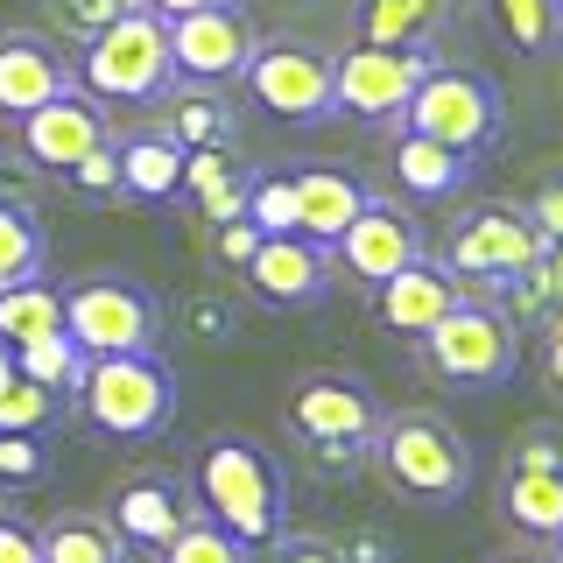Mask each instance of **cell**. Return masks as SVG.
I'll return each mask as SVG.
<instances>
[{"instance_id": "52a82bcc", "label": "cell", "mask_w": 563, "mask_h": 563, "mask_svg": "<svg viewBox=\"0 0 563 563\" xmlns=\"http://www.w3.org/2000/svg\"><path fill=\"white\" fill-rule=\"evenodd\" d=\"M395 128L451 141V148H465V155H486L493 141H500V128H507V106H500V85H493L486 70L437 57L430 70H422V85L409 92V106H401Z\"/></svg>"}, {"instance_id": "7402d4cb", "label": "cell", "mask_w": 563, "mask_h": 563, "mask_svg": "<svg viewBox=\"0 0 563 563\" xmlns=\"http://www.w3.org/2000/svg\"><path fill=\"white\" fill-rule=\"evenodd\" d=\"M500 515L521 528V536L550 542L563 528V465H507L500 479Z\"/></svg>"}, {"instance_id": "8d00e7d4", "label": "cell", "mask_w": 563, "mask_h": 563, "mask_svg": "<svg viewBox=\"0 0 563 563\" xmlns=\"http://www.w3.org/2000/svg\"><path fill=\"white\" fill-rule=\"evenodd\" d=\"M190 205L205 211V225H225V219H240V211H246V176H240V169H233V176H219V184H211V190H198Z\"/></svg>"}, {"instance_id": "4fadbf2b", "label": "cell", "mask_w": 563, "mask_h": 563, "mask_svg": "<svg viewBox=\"0 0 563 563\" xmlns=\"http://www.w3.org/2000/svg\"><path fill=\"white\" fill-rule=\"evenodd\" d=\"M14 141H22V163H29V169L70 176L92 148H106V141H113V120H106V106H99V99H85V92H57V99L35 106V113L14 120Z\"/></svg>"}, {"instance_id": "60d3db41", "label": "cell", "mask_w": 563, "mask_h": 563, "mask_svg": "<svg viewBox=\"0 0 563 563\" xmlns=\"http://www.w3.org/2000/svg\"><path fill=\"white\" fill-rule=\"evenodd\" d=\"M282 563H345V556H339V542H324V536H289L282 542Z\"/></svg>"}, {"instance_id": "7a4b0ae2", "label": "cell", "mask_w": 563, "mask_h": 563, "mask_svg": "<svg viewBox=\"0 0 563 563\" xmlns=\"http://www.w3.org/2000/svg\"><path fill=\"white\" fill-rule=\"evenodd\" d=\"M70 85L99 106H163L176 92L169 70V22H155L148 8H128L120 22L85 35L70 57Z\"/></svg>"}, {"instance_id": "7c38bea8", "label": "cell", "mask_w": 563, "mask_h": 563, "mask_svg": "<svg viewBox=\"0 0 563 563\" xmlns=\"http://www.w3.org/2000/svg\"><path fill=\"white\" fill-rule=\"evenodd\" d=\"M246 99L261 106V113L289 120V128H317V120H331V57L317 43H261L254 57L240 70Z\"/></svg>"}, {"instance_id": "603a6c76", "label": "cell", "mask_w": 563, "mask_h": 563, "mask_svg": "<svg viewBox=\"0 0 563 563\" xmlns=\"http://www.w3.org/2000/svg\"><path fill=\"white\" fill-rule=\"evenodd\" d=\"M106 521L120 528L128 550H163V542L176 536V521H184V500H176L169 479H134V486H120V500H113Z\"/></svg>"}, {"instance_id": "74e56055", "label": "cell", "mask_w": 563, "mask_h": 563, "mask_svg": "<svg viewBox=\"0 0 563 563\" xmlns=\"http://www.w3.org/2000/svg\"><path fill=\"white\" fill-rule=\"evenodd\" d=\"M211 240H219V261H225V268H246V254L261 246V225L254 219H225V225H211Z\"/></svg>"}, {"instance_id": "1f68e13d", "label": "cell", "mask_w": 563, "mask_h": 563, "mask_svg": "<svg viewBox=\"0 0 563 563\" xmlns=\"http://www.w3.org/2000/svg\"><path fill=\"white\" fill-rule=\"evenodd\" d=\"M57 409H64V395H49V387H35L22 374L0 387V430H35L43 437L49 422H57Z\"/></svg>"}, {"instance_id": "2e32d148", "label": "cell", "mask_w": 563, "mask_h": 563, "mask_svg": "<svg viewBox=\"0 0 563 563\" xmlns=\"http://www.w3.org/2000/svg\"><path fill=\"white\" fill-rule=\"evenodd\" d=\"M57 92H78L64 49L49 43V35H29V29L0 35V120H22Z\"/></svg>"}, {"instance_id": "8992f818", "label": "cell", "mask_w": 563, "mask_h": 563, "mask_svg": "<svg viewBox=\"0 0 563 563\" xmlns=\"http://www.w3.org/2000/svg\"><path fill=\"white\" fill-rule=\"evenodd\" d=\"M542 254H550V240L528 225L521 205H472L444 240V268L457 275V289L479 296V303H500L507 282L536 275Z\"/></svg>"}, {"instance_id": "277c9868", "label": "cell", "mask_w": 563, "mask_h": 563, "mask_svg": "<svg viewBox=\"0 0 563 563\" xmlns=\"http://www.w3.org/2000/svg\"><path fill=\"white\" fill-rule=\"evenodd\" d=\"M78 416L92 437H155L169 430L176 416V374L155 352H99L85 360V380H78Z\"/></svg>"}, {"instance_id": "b9f144b4", "label": "cell", "mask_w": 563, "mask_h": 563, "mask_svg": "<svg viewBox=\"0 0 563 563\" xmlns=\"http://www.w3.org/2000/svg\"><path fill=\"white\" fill-rule=\"evenodd\" d=\"M542 387L563 401V317H550V345H542Z\"/></svg>"}, {"instance_id": "3957f363", "label": "cell", "mask_w": 563, "mask_h": 563, "mask_svg": "<svg viewBox=\"0 0 563 563\" xmlns=\"http://www.w3.org/2000/svg\"><path fill=\"white\" fill-rule=\"evenodd\" d=\"M190 486H198L205 515L219 528H233L246 550L261 542H282V472L275 457L246 437H211L190 465Z\"/></svg>"}, {"instance_id": "83f0119b", "label": "cell", "mask_w": 563, "mask_h": 563, "mask_svg": "<svg viewBox=\"0 0 563 563\" xmlns=\"http://www.w3.org/2000/svg\"><path fill=\"white\" fill-rule=\"evenodd\" d=\"M155 556H163V563H254V550H246L233 528H219L211 515H184V521H176V536Z\"/></svg>"}, {"instance_id": "6da1fadb", "label": "cell", "mask_w": 563, "mask_h": 563, "mask_svg": "<svg viewBox=\"0 0 563 563\" xmlns=\"http://www.w3.org/2000/svg\"><path fill=\"white\" fill-rule=\"evenodd\" d=\"M374 465L387 472V493L409 507H457L472 493V444L444 409H395L374 430Z\"/></svg>"}, {"instance_id": "f6af8a7d", "label": "cell", "mask_w": 563, "mask_h": 563, "mask_svg": "<svg viewBox=\"0 0 563 563\" xmlns=\"http://www.w3.org/2000/svg\"><path fill=\"white\" fill-rule=\"evenodd\" d=\"M493 563H542V556H493Z\"/></svg>"}, {"instance_id": "9a60e30c", "label": "cell", "mask_w": 563, "mask_h": 563, "mask_svg": "<svg viewBox=\"0 0 563 563\" xmlns=\"http://www.w3.org/2000/svg\"><path fill=\"white\" fill-rule=\"evenodd\" d=\"M246 289L261 296V303H317V296L331 289V246H317L303 233H261V246L246 254Z\"/></svg>"}, {"instance_id": "ffe728a7", "label": "cell", "mask_w": 563, "mask_h": 563, "mask_svg": "<svg viewBox=\"0 0 563 563\" xmlns=\"http://www.w3.org/2000/svg\"><path fill=\"white\" fill-rule=\"evenodd\" d=\"M472 169H479V155L451 148V141H430V134H401L395 141V184L409 190L422 205H444L457 190L472 184Z\"/></svg>"}, {"instance_id": "5b68a950", "label": "cell", "mask_w": 563, "mask_h": 563, "mask_svg": "<svg viewBox=\"0 0 563 563\" xmlns=\"http://www.w3.org/2000/svg\"><path fill=\"white\" fill-rule=\"evenodd\" d=\"M416 345H422V366L457 395H493L521 366V324L500 303H479V296H465L451 317H437Z\"/></svg>"}, {"instance_id": "d6a6232c", "label": "cell", "mask_w": 563, "mask_h": 563, "mask_svg": "<svg viewBox=\"0 0 563 563\" xmlns=\"http://www.w3.org/2000/svg\"><path fill=\"white\" fill-rule=\"evenodd\" d=\"M134 0H43V14L57 22V35H70V43H85V35H99L106 22H120Z\"/></svg>"}, {"instance_id": "bcb514c9", "label": "cell", "mask_w": 563, "mask_h": 563, "mask_svg": "<svg viewBox=\"0 0 563 563\" xmlns=\"http://www.w3.org/2000/svg\"><path fill=\"white\" fill-rule=\"evenodd\" d=\"M550 542H556V556H563V528H556V536H550Z\"/></svg>"}, {"instance_id": "cb8c5ba5", "label": "cell", "mask_w": 563, "mask_h": 563, "mask_svg": "<svg viewBox=\"0 0 563 563\" xmlns=\"http://www.w3.org/2000/svg\"><path fill=\"white\" fill-rule=\"evenodd\" d=\"M43 536V563H128V542L106 515H57Z\"/></svg>"}, {"instance_id": "f1b7e54d", "label": "cell", "mask_w": 563, "mask_h": 563, "mask_svg": "<svg viewBox=\"0 0 563 563\" xmlns=\"http://www.w3.org/2000/svg\"><path fill=\"white\" fill-rule=\"evenodd\" d=\"M225 128H233V113H225V99L205 92V85H184L176 106L163 113V134L176 148H211V141H225Z\"/></svg>"}, {"instance_id": "ab89813d", "label": "cell", "mask_w": 563, "mask_h": 563, "mask_svg": "<svg viewBox=\"0 0 563 563\" xmlns=\"http://www.w3.org/2000/svg\"><path fill=\"white\" fill-rule=\"evenodd\" d=\"M190 331H198V339H233V310L225 303H211V296H190Z\"/></svg>"}, {"instance_id": "d6986e66", "label": "cell", "mask_w": 563, "mask_h": 563, "mask_svg": "<svg viewBox=\"0 0 563 563\" xmlns=\"http://www.w3.org/2000/svg\"><path fill=\"white\" fill-rule=\"evenodd\" d=\"M113 163H120V190L134 205H169L184 198V148L163 128H141V134H113Z\"/></svg>"}, {"instance_id": "e575fe53", "label": "cell", "mask_w": 563, "mask_h": 563, "mask_svg": "<svg viewBox=\"0 0 563 563\" xmlns=\"http://www.w3.org/2000/svg\"><path fill=\"white\" fill-rule=\"evenodd\" d=\"M521 211H528V225H536V233L556 246V240H563V169L542 176V184H536V198H528Z\"/></svg>"}, {"instance_id": "d590c367", "label": "cell", "mask_w": 563, "mask_h": 563, "mask_svg": "<svg viewBox=\"0 0 563 563\" xmlns=\"http://www.w3.org/2000/svg\"><path fill=\"white\" fill-rule=\"evenodd\" d=\"M64 184H78L85 198H120V163H113V141H106V148H92V155H85V163L70 169Z\"/></svg>"}, {"instance_id": "9c48e42d", "label": "cell", "mask_w": 563, "mask_h": 563, "mask_svg": "<svg viewBox=\"0 0 563 563\" xmlns=\"http://www.w3.org/2000/svg\"><path fill=\"white\" fill-rule=\"evenodd\" d=\"M64 339L99 360V352H155L163 345V303L134 275H85L64 289Z\"/></svg>"}, {"instance_id": "d4e9b609", "label": "cell", "mask_w": 563, "mask_h": 563, "mask_svg": "<svg viewBox=\"0 0 563 563\" xmlns=\"http://www.w3.org/2000/svg\"><path fill=\"white\" fill-rule=\"evenodd\" d=\"M49 331H64V296L49 289L43 275L0 289V345H35V339H49Z\"/></svg>"}, {"instance_id": "ac0fdd59", "label": "cell", "mask_w": 563, "mask_h": 563, "mask_svg": "<svg viewBox=\"0 0 563 563\" xmlns=\"http://www.w3.org/2000/svg\"><path fill=\"white\" fill-rule=\"evenodd\" d=\"M289 190H296V233L317 240V246H331L352 219H360V205H366V184L352 169H331V163L289 169Z\"/></svg>"}, {"instance_id": "f35d334b", "label": "cell", "mask_w": 563, "mask_h": 563, "mask_svg": "<svg viewBox=\"0 0 563 563\" xmlns=\"http://www.w3.org/2000/svg\"><path fill=\"white\" fill-rule=\"evenodd\" d=\"M0 563H43V536L22 515H0Z\"/></svg>"}, {"instance_id": "ee69618b", "label": "cell", "mask_w": 563, "mask_h": 563, "mask_svg": "<svg viewBox=\"0 0 563 563\" xmlns=\"http://www.w3.org/2000/svg\"><path fill=\"white\" fill-rule=\"evenodd\" d=\"M14 380V345H0V387Z\"/></svg>"}, {"instance_id": "e0dca14e", "label": "cell", "mask_w": 563, "mask_h": 563, "mask_svg": "<svg viewBox=\"0 0 563 563\" xmlns=\"http://www.w3.org/2000/svg\"><path fill=\"white\" fill-rule=\"evenodd\" d=\"M457 303H465V289H457V275L444 268V261H409L401 275H387L374 289V317L387 331H401V339H422V331L437 324V317H451Z\"/></svg>"}, {"instance_id": "7dc6e473", "label": "cell", "mask_w": 563, "mask_h": 563, "mask_svg": "<svg viewBox=\"0 0 563 563\" xmlns=\"http://www.w3.org/2000/svg\"><path fill=\"white\" fill-rule=\"evenodd\" d=\"M556 22H563V0H556Z\"/></svg>"}, {"instance_id": "44dd1931", "label": "cell", "mask_w": 563, "mask_h": 563, "mask_svg": "<svg viewBox=\"0 0 563 563\" xmlns=\"http://www.w3.org/2000/svg\"><path fill=\"white\" fill-rule=\"evenodd\" d=\"M457 14V0H352V35L360 43H437V29H444Z\"/></svg>"}, {"instance_id": "f546056e", "label": "cell", "mask_w": 563, "mask_h": 563, "mask_svg": "<svg viewBox=\"0 0 563 563\" xmlns=\"http://www.w3.org/2000/svg\"><path fill=\"white\" fill-rule=\"evenodd\" d=\"M500 35L521 49V57H550L563 49V22H556V0H486Z\"/></svg>"}, {"instance_id": "ba28073f", "label": "cell", "mask_w": 563, "mask_h": 563, "mask_svg": "<svg viewBox=\"0 0 563 563\" xmlns=\"http://www.w3.org/2000/svg\"><path fill=\"white\" fill-rule=\"evenodd\" d=\"M437 64V43H352L331 57V120H366V128H395L422 70Z\"/></svg>"}, {"instance_id": "30bf717a", "label": "cell", "mask_w": 563, "mask_h": 563, "mask_svg": "<svg viewBox=\"0 0 563 563\" xmlns=\"http://www.w3.org/2000/svg\"><path fill=\"white\" fill-rule=\"evenodd\" d=\"M282 416H289V430L303 437L324 465H360V457L374 451V430H380L387 409L345 374H303L289 387V409Z\"/></svg>"}, {"instance_id": "836d02e7", "label": "cell", "mask_w": 563, "mask_h": 563, "mask_svg": "<svg viewBox=\"0 0 563 563\" xmlns=\"http://www.w3.org/2000/svg\"><path fill=\"white\" fill-rule=\"evenodd\" d=\"M49 457H43V437L35 430H0V479H35Z\"/></svg>"}, {"instance_id": "4316f807", "label": "cell", "mask_w": 563, "mask_h": 563, "mask_svg": "<svg viewBox=\"0 0 563 563\" xmlns=\"http://www.w3.org/2000/svg\"><path fill=\"white\" fill-rule=\"evenodd\" d=\"M14 374L70 401V395H78V380H85V352L70 345L64 331H49V339H35V345H14Z\"/></svg>"}, {"instance_id": "5bb4252c", "label": "cell", "mask_w": 563, "mask_h": 563, "mask_svg": "<svg viewBox=\"0 0 563 563\" xmlns=\"http://www.w3.org/2000/svg\"><path fill=\"white\" fill-rule=\"evenodd\" d=\"M409 261H422V225H416L401 205H387V198H374V190H366L360 219H352L345 233L331 240V268H345L360 289H380V282L401 275Z\"/></svg>"}, {"instance_id": "484cf974", "label": "cell", "mask_w": 563, "mask_h": 563, "mask_svg": "<svg viewBox=\"0 0 563 563\" xmlns=\"http://www.w3.org/2000/svg\"><path fill=\"white\" fill-rule=\"evenodd\" d=\"M49 261V240H43V219L29 205H0V289L14 282H35Z\"/></svg>"}, {"instance_id": "4dcf8cb0", "label": "cell", "mask_w": 563, "mask_h": 563, "mask_svg": "<svg viewBox=\"0 0 563 563\" xmlns=\"http://www.w3.org/2000/svg\"><path fill=\"white\" fill-rule=\"evenodd\" d=\"M261 233H296V190H289V169H254L246 176V211Z\"/></svg>"}, {"instance_id": "8fae6325", "label": "cell", "mask_w": 563, "mask_h": 563, "mask_svg": "<svg viewBox=\"0 0 563 563\" xmlns=\"http://www.w3.org/2000/svg\"><path fill=\"white\" fill-rule=\"evenodd\" d=\"M254 49H261V29H254V14H246L240 0H211V8L176 14V22H169V70H176V85H205V92L240 85V70H246Z\"/></svg>"}, {"instance_id": "7bdbcfd3", "label": "cell", "mask_w": 563, "mask_h": 563, "mask_svg": "<svg viewBox=\"0 0 563 563\" xmlns=\"http://www.w3.org/2000/svg\"><path fill=\"white\" fill-rule=\"evenodd\" d=\"M134 8H148L155 22H176V14H198V8H211V0H134Z\"/></svg>"}]
</instances>
